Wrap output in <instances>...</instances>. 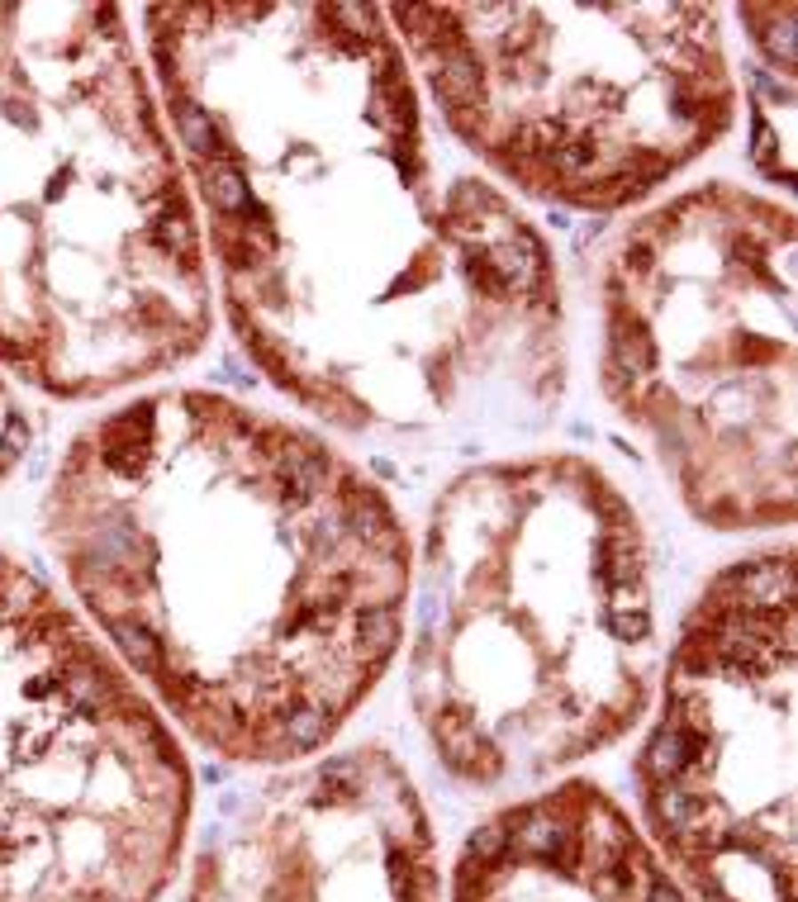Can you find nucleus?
Wrapping results in <instances>:
<instances>
[{
  "label": "nucleus",
  "instance_id": "10",
  "mask_svg": "<svg viewBox=\"0 0 798 902\" xmlns=\"http://www.w3.org/2000/svg\"><path fill=\"white\" fill-rule=\"evenodd\" d=\"M447 902H698L623 802L589 779L494 812L451 865Z\"/></svg>",
  "mask_w": 798,
  "mask_h": 902
},
{
  "label": "nucleus",
  "instance_id": "6",
  "mask_svg": "<svg viewBox=\"0 0 798 902\" xmlns=\"http://www.w3.org/2000/svg\"><path fill=\"white\" fill-rule=\"evenodd\" d=\"M385 20L443 129L523 200L632 210L737 124L713 5H390Z\"/></svg>",
  "mask_w": 798,
  "mask_h": 902
},
{
  "label": "nucleus",
  "instance_id": "2",
  "mask_svg": "<svg viewBox=\"0 0 798 902\" xmlns=\"http://www.w3.org/2000/svg\"><path fill=\"white\" fill-rule=\"evenodd\" d=\"M52 532L119 665L247 770L328 751L409 632L414 537L390 490L219 390H157L81 433Z\"/></svg>",
  "mask_w": 798,
  "mask_h": 902
},
{
  "label": "nucleus",
  "instance_id": "9",
  "mask_svg": "<svg viewBox=\"0 0 798 902\" xmlns=\"http://www.w3.org/2000/svg\"><path fill=\"white\" fill-rule=\"evenodd\" d=\"M181 902H447L443 845L404 760L319 751L219 802Z\"/></svg>",
  "mask_w": 798,
  "mask_h": 902
},
{
  "label": "nucleus",
  "instance_id": "1",
  "mask_svg": "<svg viewBox=\"0 0 798 902\" xmlns=\"http://www.w3.org/2000/svg\"><path fill=\"white\" fill-rule=\"evenodd\" d=\"M148 52L247 361L347 437L538 433L566 390L552 243L443 129L385 5H153Z\"/></svg>",
  "mask_w": 798,
  "mask_h": 902
},
{
  "label": "nucleus",
  "instance_id": "3",
  "mask_svg": "<svg viewBox=\"0 0 798 902\" xmlns=\"http://www.w3.org/2000/svg\"><path fill=\"white\" fill-rule=\"evenodd\" d=\"M409 622L414 717L480 794H538L623 741L666 660L642 513L580 451L466 466L414 547Z\"/></svg>",
  "mask_w": 798,
  "mask_h": 902
},
{
  "label": "nucleus",
  "instance_id": "5",
  "mask_svg": "<svg viewBox=\"0 0 798 902\" xmlns=\"http://www.w3.org/2000/svg\"><path fill=\"white\" fill-rule=\"evenodd\" d=\"M794 210L704 180L613 238L599 385L718 532L794 523Z\"/></svg>",
  "mask_w": 798,
  "mask_h": 902
},
{
  "label": "nucleus",
  "instance_id": "4",
  "mask_svg": "<svg viewBox=\"0 0 798 902\" xmlns=\"http://www.w3.org/2000/svg\"><path fill=\"white\" fill-rule=\"evenodd\" d=\"M210 323L200 214L124 10L0 5V361L95 395L190 361Z\"/></svg>",
  "mask_w": 798,
  "mask_h": 902
},
{
  "label": "nucleus",
  "instance_id": "8",
  "mask_svg": "<svg viewBox=\"0 0 798 902\" xmlns=\"http://www.w3.org/2000/svg\"><path fill=\"white\" fill-rule=\"evenodd\" d=\"M794 547L704 585L660 660L632 779L642 836L698 902H794Z\"/></svg>",
  "mask_w": 798,
  "mask_h": 902
},
{
  "label": "nucleus",
  "instance_id": "7",
  "mask_svg": "<svg viewBox=\"0 0 798 902\" xmlns=\"http://www.w3.org/2000/svg\"><path fill=\"white\" fill-rule=\"evenodd\" d=\"M190 808L162 707L0 556V902H157Z\"/></svg>",
  "mask_w": 798,
  "mask_h": 902
}]
</instances>
